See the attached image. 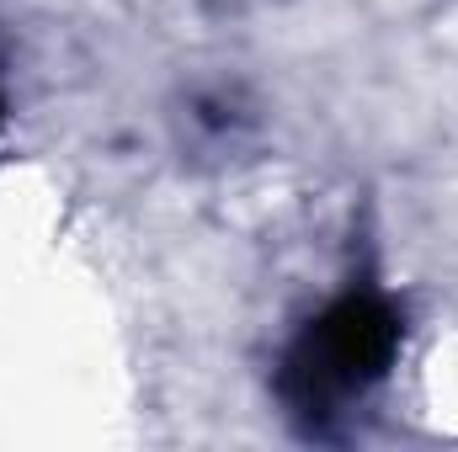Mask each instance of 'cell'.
I'll return each instance as SVG.
<instances>
[{"label":"cell","instance_id":"2","mask_svg":"<svg viewBox=\"0 0 458 452\" xmlns=\"http://www.w3.org/2000/svg\"><path fill=\"white\" fill-rule=\"evenodd\" d=\"M0 117H5V107H0Z\"/></svg>","mask_w":458,"mask_h":452},{"label":"cell","instance_id":"1","mask_svg":"<svg viewBox=\"0 0 458 452\" xmlns=\"http://www.w3.org/2000/svg\"><path fill=\"white\" fill-rule=\"evenodd\" d=\"M394 351H400V314L373 293H352L331 304L288 351L283 394L304 415H331L342 399L362 394L389 372Z\"/></svg>","mask_w":458,"mask_h":452}]
</instances>
